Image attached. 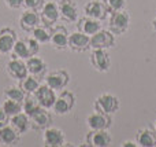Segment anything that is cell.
Returning a JSON list of instances; mask_svg holds the SVG:
<instances>
[{
  "mask_svg": "<svg viewBox=\"0 0 156 147\" xmlns=\"http://www.w3.org/2000/svg\"><path fill=\"white\" fill-rule=\"evenodd\" d=\"M5 72H7V74L11 79L16 80V81H21L22 79H25L29 74L27 68H26V61L21 59V58H16V57H11L7 61V63H5Z\"/></svg>",
  "mask_w": 156,
  "mask_h": 147,
  "instance_id": "cell-8",
  "label": "cell"
},
{
  "mask_svg": "<svg viewBox=\"0 0 156 147\" xmlns=\"http://www.w3.org/2000/svg\"><path fill=\"white\" fill-rule=\"evenodd\" d=\"M18 40L15 30L10 26H4L0 29V54L8 55L12 52V48L15 46V41Z\"/></svg>",
  "mask_w": 156,
  "mask_h": 147,
  "instance_id": "cell-12",
  "label": "cell"
},
{
  "mask_svg": "<svg viewBox=\"0 0 156 147\" xmlns=\"http://www.w3.org/2000/svg\"><path fill=\"white\" fill-rule=\"evenodd\" d=\"M19 138H21V135H19L10 124H7V125L0 128V143H2V145L15 146V145H18Z\"/></svg>",
  "mask_w": 156,
  "mask_h": 147,
  "instance_id": "cell-24",
  "label": "cell"
},
{
  "mask_svg": "<svg viewBox=\"0 0 156 147\" xmlns=\"http://www.w3.org/2000/svg\"><path fill=\"white\" fill-rule=\"evenodd\" d=\"M155 129H156V121H155Z\"/></svg>",
  "mask_w": 156,
  "mask_h": 147,
  "instance_id": "cell-38",
  "label": "cell"
},
{
  "mask_svg": "<svg viewBox=\"0 0 156 147\" xmlns=\"http://www.w3.org/2000/svg\"><path fill=\"white\" fill-rule=\"evenodd\" d=\"M0 107L4 110V113L8 116V117H12V116H15V114H18V113L22 112V103L21 102L11 101V99H4Z\"/></svg>",
  "mask_w": 156,
  "mask_h": 147,
  "instance_id": "cell-30",
  "label": "cell"
},
{
  "mask_svg": "<svg viewBox=\"0 0 156 147\" xmlns=\"http://www.w3.org/2000/svg\"><path fill=\"white\" fill-rule=\"evenodd\" d=\"M66 138L62 129L48 127L43 131V143L45 147H60L65 146Z\"/></svg>",
  "mask_w": 156,
  "mask_h": 147,
  "instance_id": "cell-13",
  "label": "cell"
},
{
  "mask_svg": "<svg viewBox=\"0 0 156 147\" xmlns=\"http://www.w3.org/2000/svg\"><path fill=\"white\" fill-rule=\"evenodd\" d=\"M4 4L11 10H19L23 7V0H4Z\"/></svg>",
  "mask_w": 156,
  "mask_h": 147,
  "instance_id": "cell-34",
  "label": "cell"
},
{
  "mask_svg": "<svg viewBox=\"0 0 156 147\" xmlns=\"http://www.w3.org/2000/svg\"><path fill=\"white\" fill-rule=\"evenodd\" d=\"M25 39V41H26V44H27V48H29V51H30V55H37L38 52H40V46L41 44L38 43L37 40H36L33 36H30V37H23Z\"/></svg>",
  "mask_w": 156,
  "mask_h": 147,
  "instance_id": "cell-32",
  "label": "cell"
},
{
  "mask_svg": "<svg viewBox=\"0 0 156 147\" xmlns=\"http://www.w3.org/2000/svg\"><path fill=\"white\" fill-rule=\"evenodd\" d=\"M69 35L70 33L67 32V29L63 25H55V26H52L49 44L58 51H63V50L69 48Z\"/></svg>",
  "mask_w": 156,
  "mask_h": 147,
  "instance_id": "cell-11",
  "label": "cell"
},
{
  "mask_svg": "<svg viewBox=\"0 0 156 147\" xmlns=\"http://www.w3.org/2000/svg\"><path fill=\"white\" fill-rule=\"evenodd\" d=\"M51 35H52V28L47 26V25L40 24L38 26H36L32 30V36L38 41L40 44H47L51 40Z\"/></svg>",
  "mask_w": 156,
  "mask_h": 147,
  "instance_id": "cell-25",
  "label": "cell"
},
{
  "mask_svg": "<svg viewBox=\"0 0 156 147\" xmlns=\"http://www.w3.org/2000/svg\"><path fill=\"white\" fill-rule=\"evenodd\" d=\"M136 142L140 147H155L156 146V129L155 128H141L137 131Z\"/></svg>",
  "mask_w": 156,
  "mask_h": 147,
  "instance_id": "cell-22",
  "label": "cell"
},
{
  "mask_svg": "<svg viewBox=\"0 0 156 147\" xmlns=\"http://www.w3.org/2000/svg\"><path fill=\"white\" fill-rule=\"evenodd\" d=\"M103 3H104L108 14L125 10V6H126V0H103Z\"/></svg>",
  "mask_w": 156,
  "mask_h": 147,
  "instance_id": "cell-31",
  "label": "cell"
},
{
  "mask_svg": "<svg viewBox=\"0 0 156 147\" xmlns=\"http://www.w3.org/2000/svg\"><path fill=\"white\" fill-rule=\"evenodd\" d=\"M45 0H23V8L25 10H32V11H40Z\"/></svg>",
  "mask_w": 156,
  "mask_h": 147,
  "instance_id": "cell-33",
  "label": "cell"
},
{
  "mask_svg": "<svg viewBox=\"0 0 156 147\" xmlns=\"http://www.w3.org/2000/svg\"><path fill=\"white\" fill-rule=\"evenodd\" d=\"M11 57H16V58H21V59L26 61L27 58H30V51L27 48V44L25 41V39H18L15 41V46L12 48V52H11Z\"/></svg>",
  "mask_w": 156,
  "mask_h": 147,
  "instance_id": "cell-28",
  "label": "cell"
},
{
  "mask_svg": "<svg viewBox=\"0 0 156 147\" xmlns=\"http://www.w3.org/2000/svg\"><path fill=\"white\" fill-rule=\"evenodd\" d=\"M69 48L74 52H85L90 48V36L85 35V33L73 32L69 35Z\"/></svg>",
  "mask_w": 156,
  "mask_h": 147,
  "instance_id": "cell-14",
  "label": "cell"
},
{
  "mask_svg": "<svg viewBox=\"0 0 156 147\" xmlns=\"http://www.w3.org/2000/svg\"><path fill=\"white\" fill-rule=\"evenodd\" d=\"M19 28H21L23 32L26 33H32V30L34 29L36 26L41 24L40 21V14L37 11H32V10H25L23 13L19 17Z\"/></svg>",
  "mask_w": 156,
  "mask_h": 147,
  "instance_id": "cell-19",
  "label": "cell"
},
{
  "mask_svg": "<svg viewBox=\"0 0 156 147\" xmlns=\"http://www.w3.org/2000/svg\"><path fill=\"white\" fill-rule=\"evenodd\" d=\"M19 87L25 91L26 95H33L37 91V88L40 87V79L32 76V74H27L25 79L19 81Z\"/></svg>",
  "mask_w": 156,
  "mask_h": 147,
  "instance_id": "cell-27",
  "label": "cell"
},
{
  "mask_svg": "<svg viewBox=\"0 0 156 147\" xmlns=\"http://www.w3.org/2000/svg\"><path fill=\"white\" fill-rule=\"evenodd\" d=\"M122 147H138V145H137V142H123L121 145Z\"/></svg>",
  "mask_w": 156,
  "mask_h": 147,
  "instance_id": "cell-36",
  "label": "cell"
},
{
  "mask_svg": "<svg viewBox=\"0 0 156 147\" xmlns=\"http://www.w3.org/2000/svg\"><path fill=\"white\" fill-rule=\"evenodd\" d=\"M111 142L112 138L108 129H89L85 136V145L90 147H107Z\"/></svg>",
  "mask_w": 156,
  "mask_h": 147,
  "instance_id": "cell-7",
  "label": "cell"
},
{
  "mask_svg": "<svg viewBox=\"0 0 156 147\" xmlns=\"http://www.w3.org/2000/svg\"><path fill=\"white\" fill-rule=\"evenodd\" d=\"M121 107V102H119L118 96L112 95V94H101L99 95L93 102V110L94 112H100L104 114L112 116L114 113H116Z\"/></svg>",
  "mask_w": 156,
  "mask_h": 147,
  "instance_id": "cell-1",
  "label": "cell"
},
{
  "mask_svg": "<svg viewBox=\"0 0 156 147\" xmlns=\"http://www.w3.org/2000/svg\"><path fill=\"white\" fill-rule=\"evenodd\" d=\"M40 14V21L43 25H47V26H55L58 24V21L60 19L59 15V6H58V2L55 0H48L43 4L41 10L38 11Z\"/></svg>",
  "mask_w": 156,
  "mask_h": 147,
  "instance_id": "cell-4",
  "label": "cell"
},
{
  "mask_svg": "<svg viewBox=\"0 0 156 147\" xmlns=\"http://www.w3.org/2000/svg\"><path fill=\"white\" fill-rule=\"evenodd\" d=\"M89 62L92 68L100 73H107L111 68V58L107 50H92Z\"/></svg>",
  "mask_w": 156,
  "mask_h": 147,
  "instance_id": "cell-9",
  "label": "cell"
},
{
  "mask_svg": "<svg viewBox=\"0 0 156 147\" xmlns=\"http://www.w3.org/2000/svg\"><path fill=\"white\" fill-rule=\"evenodd\" d=\"M44 80H45L47 85H49L52 90L58 92V91H62L67 87V84L70 83V74L63 69H58V70L47 72Z\"/></svg>",
  "mask_w": 156,
  "mask_h": 147,
  "instance_id": "cell-5",
  "label": "cell"
},
{
  "mask_svg": "<svg viewBox=\"0 0 156 147\" xmlns=\"http://www.w3.org/2000/svg\"><path fill=\"white\" fill-rule=\"evenodd\" d=\"M33 95L36 96V99H37V102L40 103L41 107H44V109H52V106H54L55 101H56V91L52 90L49 85H47L45 83L44 84H40V87L37 88V91H36Z\"/></svg>",
  "mask_w": 156,
  "mask_h": 147,
  "instance_id": "cell-10",
  "label": "cell"
},
{
  "mask_svg": "<svg viewBox=\"0 0 156 147\" xmlns=\"http://www.w3.org/2000/svg\"><path fill=\"white\" fill-rule=\"evenodd\" d=\"M26 68L29 74L37 77V79H43L45 77L47 72H48V66H47L45 61L40 58L38 55H33V57L26 59Z\"/></svg>",
  "mask_w": 156,
  "mask_h": 147,
  "instance_id": "cell-20",
  "label": "cell"
},
{
  "mask_svg": "<svg viewBox=\"0 0 156 147\" xmlns=\"http://www.w3.org/2000/svg\"><path fill=\"white\" fill-rule=\"evenodd\" d=\"M83 13L86 17L99 19V21H104L108 15V11L105 8L103 0H89L85 6H83Z\"/></svg>",
  "mask_w": 156,
  "mask_h": 147,
  "instance_id": "cell-16",
  "label": "cell"
},
{
  "mask_svg": "<svg viewBox=\"0 0 156 147\" xmlns=\"http://www.w3.org/2000/svg\"><path fill=\"white\" fill-rule=\"evenodd\" d=\"M59 6V15L60 19L67 24H73L77 22L78 19V7L77 3L74 0H59L58 2Z\"/></svg>",
  "mask_w": 156,
  "mask_h": 147,
  "instance_id": "cell-15",
  "label": "cell"
},
{
  "mask_svg": "<svg viewBox=\"0 0 156 147\" xmlns=\"http://www.w3.org/2000/svg\"><path fill=\"white\" fill-rule=\"evenodd\" d=\"M3 96H4V99H11V101H16V102H23V99L26 98V94H25V91L22 90L19 85H7V87L4 88V91H3Z\"/></svg>",
  "mask_w": 156,
  "mask_h": 147,
  "instance_id": "cell-26",
  "label": "cell"
},
{
  "mask_svg": "<svg viewBox=\"0 0 156 147\" xmlns=\"http://www.w3.org/2000/svg\"><path fill=\"white\" fill-rule=\"evenodd\" d=\"M8 124H10L19 135L26 134V132L30 129V118H29V116L23 112L10 117V123Z\"/></svg>",
  "mask_w": 156,
  "mask_h": 147,
  "instance_id": "cell-23",
  "label": "cell"
},
{
  "mask_svg": "<svg viewBox=\"0 0 156 147\" xmlns=\"http://www.w3.org/2000/svg\"><path fill=\"white\" fill-rule=\"evenodd\" d=\"M100 29H101V21H99V19L90 18V17H86V15L77 19V30H80V32L85 33L88 36L94 35Z\"/></svg>",
  "mask_w": 156,
  "mask_h": 147,
  "instance_id": "cell-21",
  "label": "cell"
},
{
  "mask_svg": "<svg viewBox=\"0 0 156 147\" xmlns=\"http://www.w3.org/2000/svg\"><path fill=\"white\" fill-rule=\"evenodd\" d=\"M29 118H30V128H33L34 131H44L45 128L51 127L52 123V116L49 114L48 109H44V107L37 110Z\"/></svg>",
  "mask_w": 156,
  "mask_h": 147,
  "instance_id": "cell-17",
  "label": "cell"
},
{
  "mask_svg": "<svg viewBox=\"0 0 156 147\" xmlns=\"http://www.w3.org/2000/svg\"><path fill=\"white\" fill-rule=\"evenodd\" d=\"M151 26H152V29H154V32L156 33V17L154 19H152V22H151Z\"/></svg>",
  "mask_w": 156,
  "mask_h": 147,
  "instance_id": "cell-37",
  "label": "cell"
},
{
  "mask_svg": "<svg viewBox=\"0 0 156 147\" xmlns=\"http://www.w3.org/2000/svg\"><path fill=\"white\" fill-rule=\"evenodd\" d=\"M130 26V14L126 10L115 11L108 14V30L114 35H123Z\"/></svg>",
  "mask_w": 156,
  "mask_h": 147,
  "instance_id": "cell-2",
  "label": "cell"
},
{
  "mask_svg": "<svg viewBox=\"0 0 156 147\" xmlns=\"http://www.w3.org/2000/svg\"><path fill=\"white\" fill-rule=\"evenodd\" d=\"M86 125L89 129H108L112 125V118L110 114L93 112L86 117Z\"/></svg>",
  "mask_w": 156,
  "mask_h": 147,
  "instance_id": "cell-18",
  "label": "cell"
},
{
  "mask_svg": "<svg viewBox=\"0 0 156 147\" xmlns=\"http://www.w3.org/2000/svg\"><path fill=\"white\" fill-rule=\"evenodd\" d=\"M40 109H41V106L37 102L36 96L34 95H26V98H25L23 102H22V112L26 113V114L30 117V116H33Z\"/></svg>",
  "mask_w": 156,
  "mask_h": 147,
  "instance_id": "cell-29",
  "label": "cell"
},
{
  "mask_svg": "<svg viewBox=\"0 0 156 147\" xmlns=\"http://www.w3.org/2000/svg\"><path fill=\"white\" fill-rule=\"evenodd\" d=\"M74 106H76V95L69 90H62L59 91V95H56L52 112L58 116H65L70 113Z\"/></svg>",
  "mask_w": 156,
  "mask_h": 147,
  "instance_id": "cell-3",
  "label": "cell"
},
{
  "mask_svg": "<svg viewBox=\"0 0 156 147\" xmlns=\"http://www.w3.org/2000/svg\"><path fill=\"white\" fill-rule=\"evenodd\" d=\"M8 123H10V117H8V116L4 113V110L0 107V128L4 127V125H7Z\"/></svg>",
  "mask_w": 156,
  "mask_h": 147,
  "instance_id": "cell-35",
  "label": "cell"
},
{
  "mask_svg": "<svg viewBox=\"0 0 156 147\" xmlns=\"http://www.w3.org/2000/svg\"><path fill=\"white\" fill-rule=\"evenodd\" d=\"M115 44V35L111 30L100 29L90 36V48L92 50H108Z\"/></svg>",
  "mask_w": 156,
  "mask_h": 147,
  "instance_id": "cell-6",
  "label": "cell"
}]
</instances>
